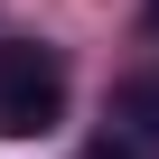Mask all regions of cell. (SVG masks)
I'll return each instance as SVG.
<instances>
[{"mask_svg": "<svg viewBox=\"0 0 159 159\" xmlns=\"http://www.w3.org/2000/svg\"><path fill=\"white\" fill-rule=\"evenodd\" d=\"M56 122H66V56L38 38H10L0 47V140H38Z\"/></svg>", "mask_w": 159, "mask_h": 159, "instance_id": "1", "label": "cell"}, {"mask_svg": "<svg viewBox=\"0 0 159 159\" xmlns=\"http://www.w3.org/2000/svg\"><path fill=\"white\" fill-rule=\"evenodd\" d=\"M131 112L150 122V112H159V84H131Z\"/></svg>", "mask_w": 159, "mask_h": 159, "instance_id": "2", "label": "cell"}, {"mask_svg": "<svg viewBox=\"0 0 159 159\" xmlns=\"http://www.w3.org/2000/svg\"><path fill=\"white\" fill-rule=\"evenodd\" d=\"M84 159H140V150H131V140H94Z\"/></svg>", "mask_w": 159, "mask_h": 159, "instance_id": "3", "label": "cell"}, {"mask_svg": "<svg viewBox=\"0 0 159 159\" xmlns=\"http://www.w3.org/2000/svg\"><path fill=\"white\" fill-rule=\"evenodd\" d=\"M150 28H159V0H150Z\"/></svg>", "mask_w": 159, "mask_h": 159, "instance_id": "4", "label": "cell"}]
</instances>
